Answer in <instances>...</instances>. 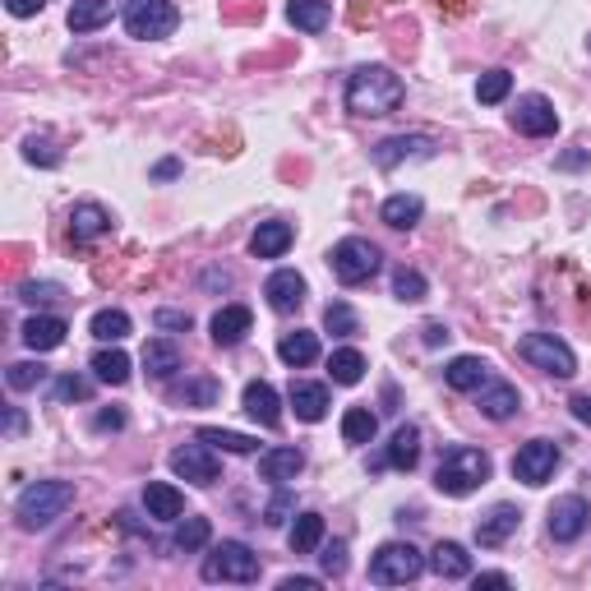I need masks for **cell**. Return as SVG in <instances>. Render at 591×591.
I'll return each mask as SVG.
<instances>
[{"label":"cell","instance_id":"cell-13","mask_svg":"<svg viewBox=\"0 0 591 591\" xmlns=\"http://www.w3.org/2000/svg\"><path fill=\"white\" fill-rule=\"evenodd\" d=\"M587 527H591V504L582 495H564L550 504V536H555L559 545L578 541Z\"/></svg>","mask_w":591,"mask_h":591},{"label":"cell","instance_id":"cell-54","mask_svg":"<svg viewBox=\"0 0 591 591\" xmlns=\"http://www.w3.org/2000/svg\"><path fill=\"white\" fill-rule=\"evenodd\" d=\"M97 430L107 435V430H125V411H97Z\"/></svg>","mask_w":591,"mask_h":591},{"label":"cell","instance_id":"cell-34","mask_svg":"<svg viewBox=\"0 0 591 591\" xmlns=\"http://www.w3.org/2000/svg\"><path fill=\"white\" fill-rule=\"evenodd\" d=\"M379 435V416L370 407H347L342 411V439L347 444H370Z\"/></svg>","mask_w":591,"mask_h":591},{"label":"cell","instance_id":"cell-37","mask_svg":"<svg viewBox=\"0 0 591 591\" xmlns=\"http://www.w3.org/2000/svg\"><path fill=\"white\" fill-rule=\"evenodd\" d=\"M208 536H213L208 518H181V527H176V536H171V550L194 555V550H204V545H208Z\"/></svg>","mask_w":591,"mask_h":591},{"label":"cell","instance_id":"cell-12","mask_svg":"<svg viewBox=\"0 0 591 591\" xmlns=\"http://www.w3.org/2000/svg\"><path fill=\"white\" fill-rule=\"evenodd\" d=\"M513 130L518 134H531V139H545V134L559 130V111L550 97L541 93H527L518 97V107H513Z\"/></svg>","mask_w":591,"mask_h":591},{"label":"cell","instance_id":"cell-6","mask_svg":"<svg viewBox=\"0 0 591 591\" xmlns=\"http://www.w3.org/2000/svg\"><path fill=\"white\" fill-rule=\"evenodd\" d=\"M204 582H259V555L245 541H222L204 555Z\"/></svg>","mask_w":591,"mask_h":591},{"label":"cell","instance_id":"cell-10","mask_svg":"<svg viewBox=\"0 0 591 591\" xmlns=\"http://www.w3.org/2000/svg\"><path fill=\"white\" fill-rule=\"evenodd\" d=\"M559 467V444L555 439H531V444L518 448V458H513V476H518L522 485H545L550 476H555Z\"/></svg>","mask_w":591,"mask_h":591},{"label":"cell","instance_id":"cell-8","mask_svg":"<svg viewBox=\"0 0 591 591\" xmlns=\"http://www.w3.org/2000/svg\"><path fill=\"white\" fill-rule=\"evenodd\" d=\"M518 356L527 365H536V370L555 374V379H573V374H578L573 347H568L564 338H555V333H527V338L518 342Z\"/></svg>","mask_w":591,"mask_h":591},{"label":"cell","instance_id":"cell-4","mask_svg":"<svg viewBox=\"0 0 591 591\" xmlns=\"http://www.w3.org/2000/svg\"><path fill=\"white\" fill-rule=\"evenodd\" d=\"M421 573H425V555L411 541H388L370 559V582H379V587H407Z\"/></svg>","mask_w":591,"mask_h":591},{"label":"cell","instance_id":"cell-15","mask_svg":"<svg viewBox=\"0 0 591 591\" xmlns=\"http://www.w3.org/2000/svg\"><path fill=\"white\" fill-rule=\"evenodd\" d=\"M264 296H268V305H273L278 314H296L305 305V296H310V287H305V278L296 273V268H278V273L268 278Z\"/></svg>","mask_w":591,"mask_h":591},{"label":"cell","instance_id":"cell-17","mask_svg":"<svg viewBox=\"0 0 591 591\" xmlns=\"http://www.w3.org/2000/svg\"><path fill=\"white\" fill-rule=\"evenodd\" d=\"M291 241H296V227L291 222H259V231L250 236V254L254 259H282V254L291 250Z\"/></svg>","mask_w":591,"mask_h":591},{"label":"cell","instance_id":"cell-60","mask_svg":"<svg viewBox=\"0 0 591 591\" xmlns=\"http://www.w3.org/2000/svg\"><path fill=\"white\" fill-rule=\"evenodd\" d=\"M282 591H319V578H282Z\"/></svg>","mask_w":591,"mask_h":591},{"label":"cell","instance_id":"cell-46","mask_svg":"<svg viewBox=\"0 0 591 591\" xmlns=\"http://www.w3.org/2000/svg\"><path fill=\"white\" fill-rule=\"evenodd\" d=\"M88 393H93V384L79 379V374H61V379L51 384V398L56 402H88Z\"/></svg>","mask_w":591,"mask_h":591},{"label":"cell","instance_id":"cell-52","mask_svg":"<svg viewBox=\"0 0 591 591\" xmlns=\"http://www.w3.org/2000/svg\"><path fill=\"white\" fill-rule=\"evenodd\" d=\"M347 19H351V28H365V24H374V5H370V0H356V5H351V14H347Z\"/></svg>","mask_w":591,"mask_h":591},{"label":"cell","instance_id":"cell-55","mask_svg":"<svg viewBox=\"0 0 591 591\" xmlns=\"http://www.w3.org/2000/svg\"><path fill=\"white\" fill-rule=\"evenodd\" d=\"M471 582H476V591H481V587H495V591L513 587V578H508V573H476Z\"/></svg>","mask_w":591,"mask_h":591},{"label":"cell","instance_id":"cell-48","mask_svg":"<svg viewBox=\"0 0 591 591\" xmlns=\"http://www.w3.org/2000/svg\"><path fill=\"white\" fill-rule=\"evenodd\" d=\"M61 296H65L61 282H24L19 287V301H28V305H51V301H61Z\"/></svg>","mask_w":591,"mask_h":591},{"label":"cell","instance_id":"cell-42","mask_svg":"<svg viewBox=\"0 0 591 591\" xmlns=\"http://www.w3.org/2000/svg\"><path fill=\"white\" fill-rule=\"evenodd\" d=\"M324 333H333V338H351V333H361V319H356V310H351L347 301H328Z\"/></svg>","mask_w":591,"mask_h":591},{"label":"cell","instance_id":"cell-22","mask_svg":"<svg viewBox=\"0 0 591 591\" xmlns=\"http://www.w3.org/2000/svg\"><path fill=\"white\" fill-rule=\"evenodd\" d=\"M65 333H70V324H65L61 314H33L24 324V342L33 351H56L65 342Z\"/></svg>","mask_w":591,"mask_h":591},{"label":"cell","instance_id":"cell-19","mask_svg":"<svg viewBox=\"0 0 591 591\" xmlns=\"http://www.w3.org/2000/svg\"><path fill=\"white\" fill-rule=\"evenodd\" d=\"M287 398H291V407H296V416H301V421H310V425L328 416V388H324V384H310V379H291Z\"/></svg>","mask_w":591,"mask_h":591},{"label":"cell","instance_id":"cell-25","mask_svg":"<svg viewBox=\"0 0 591 591\" xmlns=\"http://www.w3.org/2000/svg\"><path fill=\"white\" fill-rule=\"evenodd\" d=\"M430 568H435L444 582H458V578H471V555L462 550L458 541H439L430 550Z\"/></svg>","mask_w":591,"mask_h":591},{"label":"cell","instance_id":"cell-44","mask_svg":"<svg viewBox=\"0 0 591 591\" xmlns=\"http://www.w3.org/2000/svg\"><path fill=\"white\" fill-rule=\"evenodd\" d=\"M24 157L33 167H61V148L51 144L47 134H28L24 139Z\"/></svg>","mask_w":591,"mask_h":591},{"label":"cell","instance_id":"cell-61","mask_svg":"<svg viewBox=\"0 0 591 591\" xmlns=\"http://www.w3.org/2000/svg\"><path fill=\"white\" fill-rule=\"evenodd\" d=\"M559 167H564V171H578V167H587V153H564V157H559Z\"/></svg>","mask_w":591,"mask_h":591},{"label":"cell","instance_id":"cell-7","mask_svg":"<svg viewBox=\"0 0 591 591\" xmlns=\"http://www.w3.org/2000/svg\"><path fill=\"white\" fill-rule=\"evenodd\" d=\"M328 264H333L342 287H361V282H370L374 273H379L384 254H379V245L361 241V236H347V241H338L328 250Z\"/></svg>","mask_w":591,"mask_h":591},{"label":"cell","instance_id":"cell-26","mask_svg":"<svg viewBox=\"0 0 591 591\" xmlns=\"http://www.w3.org/2000/svg\"><path fill=\"white\" fill-rule=\"evenodd\" d=\"M476 398H481V411L490 416V421H508V416H513V411L522 407L518 388L504 384V379H490V384H485L481 393H476Z\"/></svg>","mask_w":591,"mask_h":591},{"label":"cell","instance_id":"cell-33","mask_svg":"<svg viewBox=\"0 0 591 591\" xmlns=\"http://www.w3.org/2000/svg\"><path fill=\"white\" fill-rule=\"evenodd\" d=\"M328 374H333V384H342V388L361 384V379H365V356L356 347L333 351V356H328Z\"/></svg>","mask_w":591,"mask_h":591},{"label":"cell","instance_id":"cell-50","mask_svg":"<svg viewBox=\"0 0 591 591\" xmlns=\"http://www.w3.org/2000/svg\"><path fill=\"white\" fill-rule=\"evenodd\" d=\"M287 513H291V495H278L273 504H268L264 522H268V527H282V522H287Z\"/></svg>","mask_w":591,"mask_h":591},{"label":"cell","instance_id":"cell-56","mask_svg":"<svg viewBox=\"0 0 591 591\" xmlns=\"http://www.w3.org/2000/svg\"><path fill=\"white\" fill-rule=\"evenodd\" d=\"M176 176H181V162H176V157H162L153 167V181H176Z\"/></svg>","mask_w":591,"mask_h":591},{"label":"cell","instance_id":"cell-58","mask_svg":"<svg viewBox=\"0 0 591 591\" xmlns=\"http://www.w3.org/2000/svg\"><path fill=\"white\" fill-rule=\"evenodd\" d=\"M568 407H573V416H578L582 425H591V393H578V398L568 402Z\"/></svg>","mask_w":591,"mask_h":591},{"label":"cell","instance_id":"cell-38","mask_svg":"<svg viewBox=\"0 0 591 591\" xmlns=\"http://www.w3.org/2000/svg\"><path fill=\"white\" fill-rule=\"evenodd\" d=\"M93 374L102 379V384H125V379H130V356H125L121 347L97 351V356H93Z\"/></svg>","mask_w":591,"mask_h":591},{"label":"cell","instance_id":"cell-16","mask_svg":"<svg viewBox=\"0 0 591 591\" xmlns=\"http://www.w3.org/2000/svg\"><path fill=\"white\" fill-rule=\"evenodd\" d=\"M518 522H522V513L513 504H495L481 522H476V545H481V550H499V545L518 531Z\"/></svg>","mask_w":591,"mask_h":591},{"label":"cell","instance_id":"cell-32","mask_svg":"<svg viewBox=\"0 0 591 591\" xmlns=\"http://www.w3.org/2000/svg\"><path fill=\"white\" fill-rule=\"evenodd\" d=\"M144 370L153 374V379H171V374L181 370V351L171 347L167 338H153L144 347Z\"/></svg>","mask_w":591,"mask_h":591},{"label":"cell","instance_id":"cell-5","mask_svg":"<svg viewBox=\"0 0 591 591\" xmlns=\"http://www.w3.org/2000/svg\"><path fill=\"white\" fill-rule=\"evenodd\" d=\"M121 24H125V33L139 37V42H162V37L176 33L181 14H176L171 0H125Z\"/></svg>","mask_w":591,"mask_h":591},{"label":"cell","instance_id":"cell-27","mask_svg":"<svg viewBox=\"0 0 591 591\" xmlns=\"http://www.w3.org/2000/svg\"><path fill=\"white\" fill-rule=\"evenodd\" d=\"M388 467L398 471H416V462H421V430L416 425H398L393 430V444H388Z\"/></svg>","mask_w":591,"mask_h":591},{"label":"cell","instance_id":"cell-51","mask_svg":"<svg viewBox=\"0 0 591 591\" xmlns=\"http://www.w3.org/2000/svg\"><path fill=\"white\" fill-rule=\"evenodd\" d=\"M153 324L157 328H190V314H185V310H157Z\"/></svg>","mask_w":591,"mask_h":591},{"label":"cell","instance_id":"cell-45","mask_svg":"<svg viewBox=\"0 0 591 591\" xmlns=\"http://www.w3.org/2000/svg\"><path fill=\"white\" fill-rule=\"evenodd\" d=\"M425 291H430V282H425L416 268H398V273H393V296H398V301H425Z\"/></svg>","mask_w":591,"mask_h":591},{"label":"cell","instance_id":"cell-36","mask_svg":"<svg viewBox=\"0 0 591 591\" xmlns=\"http://www.w3.org/2000/svg\"><path fill=\"white\" fill-rule=\"evenodd\" d=\"M88 328H93L97 342H111V347H116V342L130 338V314H125V310H97Z\"/></svg>","mask_w":591,"mask_h":591},{"label":"cell","instance_id":"cell-39","mask_svg":"<svg viewBox=\"0 0 591 591\" xmlns=\"http://www.w3.org/2000/svg\"><path fill=\"white\" fill-rule=\"evenodd\" d=\"M199 439L213 444V448H222V453H254V448H259V439H254V435H241V430H218V425H204Z\"/></svg>","mask_w":591,"mask_h":591},{"label":"cell","instance_id":"cell-53","mask_svg":"<svg viewBox=\"0 0 591 591\" xmlns=\"http://www.w3.org/2000/svg\"><path fill=\"white\" fill-rule=\"evenodd\" d=\"M448 338H453V333H448L444 324H425V328H421V342H425V347H444Z\"/></svg>","mask_w":591,"mask_h":591},{"label":"cell","instance_id":"cell-11","mask_svg":"<svg viewBox=\"0 0 591 591\" xmlns=\"http://www.w3.org/2000/svg\"><path fill=\"white\" fill-rule=\"evenodd\" d=\"M425 157H435V139L430 134H393V139L374 144V167L379 171H393L402 162H425Z\"/></svg>","mask_w":591,"mask_h":591},{"label":"cell","instance_id":"cell-1","mask_svg":"<svg viewBox=\"0 0 591 591\" xmlns=\"http://www.w3.org/2000/svg\"><path fill=\"white\" fill-rule=\"evenodd\" d=\"M402 97H407V88L388 65H361L347 79L342 102H347L351 116H393L402 107Z\"/></svg>","mask_w":591,"mask_h":591},{"label":"cell","instance_id":"cell-2","mask_svg":"<svg viewBox=\"0 0 591 591\" xmlns=\"http://www.w3.org/2000/svg\"><path fill=\"white\" fill-rule=\"evenodd\" d=\"M490 471H495V462H490V453H481V448H467V444H453L439 458L435 467V490L439 495H471V490H481L485 481H490Z\"/></svg>","mask_w":591,"mask_h":591},{"label":"cell","instance_id":"cell-24","mask_svg":"<svg viewBox=\"0 0 591 591\" xmlns=\"http://www.w3.org/2000/svg\"><path fill=\"white\" fill-rule=\"evenodd\" d=\"M444 379H448V388H458V393H481V388L490 384V365H485L481 356H458V361H448Z\"/></svg>","mask_w":591,"mask_h":591},{"label":"cell","instance_id":"cell-18","mask_svg":"<svg viewBox=\"0 0 591 591\" xmlns=\"http://www.w3.org/2000/svg\"><path fill=\"white\" fill-rule=\"evenodd\" d=\"M111 231V213L102 204H74L70 213V236L74 245H93L97 236H107Z\"/></svg>","mask_w":591,"mask_h":591},{"label":"cell","instance_id":"cell-14","mask_svg":"<svg viewBox=\"0 0 591 591\" xmlns=\"http://www.w3.org/2000/svg\"><path fill=\"white\" fill-rule=\"evenodd\" d=\"M241 407L250 421H259L264 430H278L282 425V402H278V388L268 384V379H250L241 393Z\"/></svg>","mask_w":591,"mask_h":591},{"label":"cell","instance_id":"cell-28","mask_svg":"<svg viewBox=\"0 0 591 591\" xmlns=\"http://www.w3.org/2000/svg\"><path fill=\"white\" fill-rule=\"evenodd\" d=\"M421 213H425L421 194H393V199H384V208H379V218H384L393 231H411L416 222H421Z\"/></svg>","mask_w":591,"mask_h":591},{"label":"cell","instance_id":"cell-20","mask_svg":"<svg viewBox=\"0 0 591 591\" xmlns=\"http://www.w3.org/2000/svg\"><path fill=\"white\" fill-rule=\"evenodd\" d=\"M250 324H254V314L245 310V305H222L208 328H213V342H218V347H236V342H245Z\"/></svg>","mask_w":591,"mask_h":591},{"label":"cell","instance_id":"cell-41","mask_svg":"<svg viewBox=\"0 0 591 591\" xmlns=\"http://www.w3.org/2000/svg\"><path fill=\"white\" fill-rule=\"evenodd\" d=\"M508 93H513V74L508 70H485L481 79H476V102H485V107L504 102Z\"/></svg>","mask_w":591,"mask_h":591},{"label":"cell","instance_id":"cell-62","mask_svg":"<svg viewBox=\"0 0 591 591\" xmlns=\"http://www.w3.org/2000/svg\"><path fill=\"white\" fill-rule=\"evenodd\" d=\"M439 10H444V14H453V19H458V14H467V0H439Z\"/></svg>","mask_w":591,"mask_h":591},{"label":"cell","instance_id":"cell-47","mask_svg":"<svg viewBox=\"0 0 591 591\" xmlns=\"http://www.w3.org/2000/svg\"><path fill=\"white\" fill-rule=\"evenodd\" d=\"M222 19L227 24H254V19H264V0H227Z\"/></svg>","mask_w":591,"mask_h":591},{"label":"cell","instance_id":"cell-23","mask_svg":"<svg viewBox=\"0 0 591 591\" xmlns=\"http://www.w3.org/2000/svg\"><path fill=\"white\" fill-rule=\"evenodd\" d=\"M301 471H305L301 448H268V453H259V476L264 481H296Z\"/></svg>","mask_w":591,"mask_h":591},{"label":"cell","instance_id":"cell-9","mask_svg":"<svg viewBox=\"0 0 591 591\" xmlns=\"http://www.w3.org/2000/svg\"><path fill=\"white\" fill-rule=\"evenodd\" d=\"M171 471L190 485H213L222 476V462H218V448L204 444V439H194V444H181L171 453Z\"/></svg>","mask_w":591,"mask_h":591},{"label":"cell","instance_id":"cell-30","mask_svg":"<svg viewBox=\"0 0 591 591\" xmlns=\"http://www.w3.org/2000/svg\"><path fill=\"white\" fill-rule=\"evenodd\" d=\"M278 356L291 365V370H296V365H314V361H319V338H314V333H305V328H296V333H282Z\"/></svg>","mask_w":591,"mask_h":591},{"label":"cell","instance_id":"cell-59","mask_svg":"<svg viewBox=\"0 0 591 591\" xmlns=\"http://www.w3.org/2000/svg\"><path fill=\"white\" fill-rule=\"evenodd\" d=\"M5 435H24V411H19V407H10V416H5Z\"/></svg>","mask_w":591,"mask_h":591},{"label":"cell","instance_id":"cell-31","mask_svg":"<svg viewBox=\"0 0 591 591\" xmlns=\"http://www.w3.org/2000/svg\"><path fill=\"white\" fill-rule=\"evenodd\" d=\"M319 541H324V518L319 513H301V518L291 522V555H310V550H319Z\"/></svg>","mask_w":591,"mask_h":591},{"label":"cell","instance_id":"cell-29","mask_svg":"<svg viewBox=\"0 0 591 591\" xmlns=\"http://www.w3.org/2000/svg\"><path fill=\"white\" fill-rule=\"evenodd\" d=\"M287 19L301 33H324L328 19H333V5L328 0H287Z\"/></svg>","mask_w":591,"mask_h":591},{"label":"cell","instance_id":"cell-3","mask_svg":"<svg viewBox=\"0 0 591 591\" xmlns=\"http://www.w3.org/2000/svg\"><path fill=\"white\" fill-rule=\"evenodd\" d=\"M74 504V485L70 481H33L19 495L14 513H19V527L24 531H47L56 518H65Z\"/></svg>","mask_w":591,"mask_h":591},{"label":"cell","instance_id":"cell-49","mask_svg":"<svg viewBox=\"0 0 591 591\" xmlns=\"http://www.w3.org/2000/svg\"><path fill=\"white\" fill-rule=\"evenodd\" d=\"M319 564H324V573H328V578H342V573H347V541L324 545V555H319Z\"/></svg>","mask_w":591,"mask_h":591},{"label":"cell","instance_id":"cell-40","mask_svg":"<svg viewBox=\"0 0 591 591\" xmlns=\"http://www.w3.org/2000/svg\"><path fill=\"white\" fill-rule=\"evenodd\" d=\"M218 398H222L218 379H190L185 388H176V402H181V407H218Z\"/></svg>","mask_w":591,"mask_h":591},{"label":"cell","instance_id":"cell-35","mask_svg":"<svg viewBox=\"0 0 591 591\" xmlns=\"http://www.w3.org/2000/svg\"><path fill=\"white\" fill-rule=\"evenodd\" d=\"M111 19V0H74L70 5V33H93Z\"/></svg>","mask_w":591,"mask_h":591},{"label":"cell","instance_id":"cell-21","mask_svg":"<svg viewBox=\"0 0 591 591\" xmlns=\"http://www.w3.org/2000/svg\"><path fill=\"white\" fill-rule=\"evenodd\" d=\"M144 508H148V518H157V522H176L185 513V495L167 481H148L144 485Z\"/></svg>","mask_w":591,"mask_h":591},{"label":"cell","instance_id":"cell-63","mask_svg":"<svg viewBox=\"0 0 591 591\" xmlns=\"http://www.w3.org/2000/svg\"><path fill=\"white\" fill-rule=\"evenodd\" d=\"M587 47H591V37H587Z\"/></svg>","mask_w":591,"mask_h":591},{"label":"cell","instance_id":"cell-57","mask_svg":"<svg viewBox=\"0 0 591 591\" xmlns=\"http://www.w3.org/2000/svg\"><path fill=\"white\" fill-rule=\"evenodd\" d=\"M5 5H10L14 19H28V14H37L42 5H47V0H5Z\"/></svg>","mask_w":591,"mask_h":591},{"label":"cell","instance_id":"cell-43","mask_svg":"<svg viewBox=\"0 0 591 591\" xmlns=\"http://www.w3.org/2000/svg\"><path fill=\"white\" fill-rule=\"evenodd\" d=\"M47 379V365H37V361H19L5 370V384L14 388V393H28V388H37Z\"/></svg>","mask_w":591,"mask_h":591}]
</instances>
